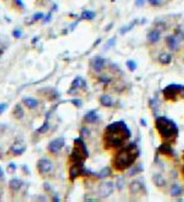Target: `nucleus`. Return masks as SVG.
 <instances>
[{
  "instance_id": "nucleus-1",
  "label": "nucleus",
  "mask_w": 184,
  "mask_h": 202,
  "mask_svg": "<svg viewBox=\"0 0 184 202\" xmlns=\"http://www.w3.org/2000/svg\"><path fill=\"white\" fill-rule=\"evenodd\" d=\"M131 136V132L122 121L113 122L105 128L103 142L107 150L122 147Z\"/></svg>"
},
{
  "instance_id": "nucleus-2",
  "label": "nucleus",
  "mask_w": 184,
  "mask_h": 202,
  "mask_svg": "<svg viewBox=\"0 0 184 202\" xmlns=\"http://www.w3.org/2000/svg\"><path fill=\"white\" fill-rule=\"evenodd\" d=\"M139 156V150L135 143H130L119 150L113 158L112 167L117 171L126 170L135 163Z\"/></svg>"
},
{
  "instance_id": "nucleus-3",
  "label": "nucleus",
  "mask_w": 184,
  "mask_h": 202,
  "mask_svg": "<svg viewBox=\"0 0 184 202\" xmlns=\"http://www.w3.org/2000/svg\"><path fill=\"white\" fill-rule=\"evenodd\" d=\"M155 128L163 142L174 143L178 136V128L168 118L157 117L155 121Z\"/></svg>"
},
{
  "instance_id": "nucleus-4",
  "label": "nucleus",
  "mask_w": 184,
  "mask_h": 202,
  "mask_svg": "<svg viewBox=\"0 0 184 202\" xmlns=\"http://www.w3.org/2000/svg\"><path fill=\"white\" fill-rule=\"evenodd\" d=\"M88 151L81 138L74 139V145L70 155V160L73 164H83L88 157Z\"/></svg>"
},
{
  "instance_id": "nucleus-5",
  "label": "nucleus",
  "mask_w": 184,
  "mask_h": 202,
  "mask_svg": "<svg viewBox=\"0 0 184 202\" xmlns=\"http://www.w3.org/2000/svg\"><path fill=\"white\" fill-rule=\"evenodd\" d=\"M183 86L178 84L169 85L162 90V95L164 99L167 101L175 102L177 100L178 95H182Z\"/></svg>"
},
{
  "instance_id": "nucleus-6",
  "label": "nucleus",
  "mask_w": 184,
  "mask_h": 202,
  "mask_svg": "<svg viewBox=\"0 0 184 202\" xmlns=\"http://www.w3.org/2000/svg\"><path fill=\"white\" fill-rule=\"evenodd\" d=\"M93 174V173L84 168L83 164H73L69 169V178L71 181L81 175Z\"/></svg>"
},
{
  "instance_id": "nucleus-7",
  "label": "nucleus",
  "mask_w": 184,
  "mask_h": 202,
  "mask_svg": "<svg viewBox=\"0 0 184 202\" xmlns=\"http://www.w3.org/2000/svg\"><path fill=\"white\" fill-rule=\"evenodd\" d=\"M184 39L183 33L181 31L176 32L175 35L170 36L166 38V43L168 45V47L170 50H176L178 46L180 41Z\"/></svg>"
},
{
  "instance_id": "nucleus-8",
  "label": "nucleus",
  "mask_w": 184,
  "mask_h": 202,
  "mask_svg": "<svg viewBox=\"0 0 184 202\" xmlns=\"http://www.w3.org/2000/svg\"><path fill=\"white\" fill-rule=\"evenodd\" d=\"M114 185L110 181H105L102 183L99 186L98 193L99 196L102 198H107L112 193Z\"/></svg>"
},
{
  "instance_id": "nucleus-9",
  "label": "nucleus",
  "mask_w": 184,
  "mask_h": 202,
  "mask_svg": "<svg viewBox=\"0 0 184 202\" xmlns=\"http://www.w3.org/2000/svg\"><path fill=\"white\" fill-rule=\"evenodd\" d=\"M64 145H65V139L63 137H58L50 142L48 149L52 153H56L59 152Z\"/></svg>"
},
{
  "instance_id": "nucleus-10",
  "label": "nucleus",
  "mask_w": 184,
  "mask_h": 202,
  "mask_svg": "<svg viewBox=\"0 0 184 202\" xmlns=\"http://www.w3.org/2000/svg\"><path fill=\"white\" fill-rule=\"evenodd\" d=\"M52 167V163L51 161L48 159H40L37 163V168L40 173L45 174L51 170Z\"/></svg>"
},
{
  "instance_id": "nucleus-11",
  "label": "nucleus",
  "mask_w": 184,
  "mask_h": 202,
  "mask_svg": "<svg viewBox=\"0 0 184 202\" xmlns=\"http://www.w3.org/2000/svg\"><path fill=\"white\" fill-rule=\"evenodd\" d=\"M158 152L161 155H165V157H173V155H174L173 151L171 147H170V144L166 143V142H163L158 147Z\"/></svg>"
},
{
  "instance_id": "nucleus-12",
  "label": "nucleus",
  "mask_w": 184,
  "mask_h": 202,
  "mask_svg": "<svg viewBox=\"0 0 184 202\" xmlns=\"http://www.w3.org/2000/svg\"><path fill=\"white\" fill-rule=\"evenodd\" d=\"M86 85V84L85 80L81 77H77L75 78L74 80L72 82L71 90H75L77 89L83 88V87H85Z\"/></svg>"
},
{
  "instance_id": "nucleus-13",
  "label": "nucleus",
  "mask_w": 184,
  "mask_h": 202,
  "mask_svg": "<svg viewBox=\"0 0 184 202\" xmlns=\"http://www.w3.org/2000/svg\"><path fill=\"white\" fill-rule=\"evenodd\" d=\"M84 119L86 122L93 124V123H95L98 121L99 116L96 114V111L95 110H92V111H89L86 114L85 116H84Z\"/></svg>"
},
{
  "instance_id": "nucleus-14",
  "label": "nucleus",
  "mask_w": 184,
  "mask_h": 202,
  "mask_svg": "<svg viewBox=\"0 0 184 202\" xmlns=\"http://www.w3.org/2000/svg\"><path fill=\"white\" fill-rule=\"evenodd\" d=\"M22 185H23L22 180H19L18 178H13L9 182V187L12 191H18L20 188H22Z\"/></svg>"
},
{
  "instance_id": "nucleus-15",
  "label": "nucleus",
  "mask_w": 184,
  "mask_h": 202,
  "mask_svg": "<svg viewBox=\"0 0 184 202\" xmlns=\"http://www.w3.org/2000/svg\"><path fill=\"white\" fill-rule=\"evenodd\" d=\"M22 102L29 108H35L37 105H38V101L35 98H33V97H24L22 99Z\"/></svg>"
},
{
  "instance_id": "nucleus-16",
  "label": "nucleus",
  "mask_w": 184,
  "mask_h": 202,
  "mask_svg": "<svg viewBox=\"0 0 184 202\" xmlns=\"http://www.w3.org/2000/svg\"><path fill=\"white\" fill-rule=\"evenodd\" d=\"M104 59L100 57H96L94 61H93V64H92V67H93V69L96 71V72H100L102 71L103 67H104Z\"/></svg>"
},
{
  "instance_id": "nucleus-17",
  "label": "nucleus",
  "mask_w": 184,
  "mask_h": 202,
  "mask_svg": "<svg viewBox=\"0 0 184 202\" xmlns=\"http://www.w3.org/2000/svg\"><path fill=\"white\" fill-rule=\"evenodd\" d=\"M160 38V33L159 31L157 30L151 31L148 34V39L149 41H150L151 43H156L159 41Z\"/></svg>"
},
{
  "instance_id": "nucleus-18",
  "label": "nucleus",
  "mask_w": 184,
  "mask_h": 202,
  "mask_svg": "<svg viewBox=\"0 0 184 202\" xmlns=\"http://www.w3.org/2000/svg\"><path fill=\"white\" fill-rule=\"evenodd\" d=\"M13 115L17 119H20L23 118L24 115H25V112L21 105L19 104L15 105L14 110H13Z\"/></svg>"
},
{
  "instance_id": "nucleus-19",
  "label": "nucleus",
  "mask_w": 184,
  "mask_h": 202,
  "mask_svg": "<svg viewBox=\"0 0 184 202\" xmlns=\"http://www.w3.org/2000/svg\"><path fill=\"white\" fill-rule=\"evenodd\" d=\"M138 22V19H134V20H132V22H130L129 24H128L127 25H124L123 26L122 28L120 29V33L121 34H124L127 33V32H129L132 30V28H134L136 24Z\"/></svg>"
},
{
  "instance_id": "nucleus-20",
  "label": "nucleus",
  "mask_w": 184,
  "mask_h": 202,
  "mask_svg": "<svg viewBox=\"0 0 184 202\" xmlns=\"http://www.w3.org/2000/svg\"><path fill=\"white\" fill-rule=\"evenodd\" d=\"M159 59L160 62L162 64H168L169 63H170L171 61V59H172V56L169 53H163L162 54H160L159 56Z\"/></svg>"
},
{
  "instance_id": "nucleus-21",
  "label": "nucleus",
  "mask_w": 184,
  "mask_h": 202,
  "mask_svg": "<svg viewBox=\"0 0 184 202\" xmlns=\"http://www.w3.org/2000/svg\"><path fill=\"white\" fill-rule=\"evenodd\" d=\"M100 102H101V104L105 107H110L112 105V100L107 95H102L100 98Z\"/></svg>"
},
{
  "instance_id": "nucleus-22",
  "label": "nucleus",
  "mask_w": 184,
  "mask_h": 202,
  "mask_svg": "<svg viewBox=\"0 0 184 202\" xmlns=\"http://www.w3.org/2000/svg\"><path fill=\"white\" fill-rule=\"evenodd\" d=\"M25 150H26V147H22L19 144H14V146H12L10 148V150L15 155H21L25 152Z\"/></svg>"
},
{
  "instance_id": "nucleus-23",
  "label": "nucleus",
  "mask_w": 184,
  "mask_h": 202,
  "mask_svg": "<svg viewBox=\"0 0 184 202\" xmlns=\"http://www.w3.org/2000/svg\"><path fill=\"white\" fill-rule=\"evenodd\" d=\"M110 173H111L110 169L109 167H104V169H102L100 172L94 173V174L96 175V177L99 178H104L105 177H107L109 175H110Z\"/></svg>"
},
{
  "instance_id": "nucleus-24",
  "label": "nucleus",
  "mask_w": 184,
  "mask_h": 202,
  "mask_svg": "<svg viewBox=\"0 0 184 202\" xmlns=\"http://www.w3.org/2000/svg\"><path fill=\"white\" fill-rule=\"evenodd\" d=\"M95 16V13L92 11H89V10H86V11L83 12L81 14V17L84 19H93Z\"/></svg>"
},
{
  "instance_id": "nucleus-25",
  "label": "nucleus",
  "mask_w": 184,
  "mask_h": 202,
  "mask_svg": "<svg viewBox=\"0 0 184 202\" xmlns=\"http://www.w3.org/2000/svg\"><path fill=\"white\" fill-rule=\"evenodd\" d=\"M48 128H49V122L48 121V120H45V121L42 124L41 126L37 129V131L39 133H45L48 131Z\"/></svg>"
},
{
  "instance_id": "nucleus-26",
  "label": "nucleus",
  "mask_w": 184,
  "mask_h": 202,
  "mask_svg": "<svg viewBox=\"0 0 184 202\" xmlns=\"http://www.w3.org/2000/svg\"><path fill=\"white\" fill-rule=\"evenodd\" d=\"M127 66L128 67V69L130 70V71H135V69H137V64L135 61L133 60H128L127 61Z\"/></svg>"
},
{
  "instance_id": "nucleus-27",
  "label": "nucleus",
  "mask_w": 184,
  "mask_h": 202,
  "mask_svg": "<svg viewBox=\"0 0 184 202\" xmlns=\"http://www.w3.org/2000/svg\"><path fill=\"white\" fill-rule=\"evenodd\" d=\"M171 192H172V194L173 196H178L179 194H181V189L179 187L178 185H173V188H172V190H171Z\"/></svg>"
},
{
  "instance_id": "nucleus-28",
  "label": "nucleus",
  "mask_w": 184,
  "mask_h": 202,
  "mask_svg": "<svg viewBox=\"0 0 184 202\" xmlns=\"http://www.w3.org/2000/svg\"><path fill=\"white\" fill-rule=\"evenodd\" d=\"M8 107V105L5 103V102H3V103H1L0 104V114H2V113H4L5 110Z\"/></svg>"
},
{
  "instance_id": "nucleus-29",
  "label": "nucleus",
  "mask_w": 184,
  "mask_h": 202,
  "mask_svg": "<svg viewBox=\"0 0 184 202\" xmlns=\"http://www.w3.org/2000/svg\"><path fill=\"white\" fill-rule=\"evenodd\" d=\"M115 41H116L115 38H112L110 39L109 41L107 43V44H106V47L110 48L111 46H114V43H115Z\"/></svg>"
},
{
  "instance_id": "nucleus-30",
  "label": "nucleus",
  "mask_w": 184,
  "mask_h": 202,
  "mask_svg": "<svg viewBox=\"0 0 184 202\" xmlns=\"http://www.w3.org/2000/svg\"><path fill=\"white\" fill-rule=\"evenodd\" d=\"M12 34H13L14 37H15L16 38H20V36H22V32H21V31L18 30V29H16V30H14L13 31V33Z\"/></svg>"
},
{
  "instance_id": "nucleus-31",
  "label": "nucleus",
  "mask_w": 184,
  "mask_h": 202,
  "mask_svg": "<svg viewBox=\"0 0 184 202\" xmlns=\"http://www.w3.org/2000/svg\"><path fill=\"white\" fill-rule=\"evenodd\" d=\"M89 134V131L86 129V128H82L81 130V135L83 136H87Z\"/></svg>"
},
{
  "instance_id": "nucleus-32",
  "label": "nucleus",
  "mask_w": 184,
  "mask_h": 202,
  "mask_svg": "<svg viewBox=\"0 0 184 202\" xmlns=\"http://www.w3.org/2000/svg\"><path fill=\"white\" fill-rule=\"evenodd\" d=\"M145 2V0H135V4L137 7H143Z\"/></svg>"
},
{
  "instance_id": "nucleus-33",
  "label": "nucleus",
  "mask_w": 184,
  "mask_h": 202,
  "mask_svg": "<svg viewBox=\"0 0 184 202\" xmlns=\"http://www.w3.org/2000/svg\"><path fill=\"white\" fill-rule=\"evenodd\" d=\"M71 102L74 105H76V107H79L81 105V101L80 100H78V99H74V100H72Z\"/></svg>"
},
{
  "instance_id": "nucleus-34",
  "label": "nucleus",
  "mask_w": 184,
  "mask_h": 202,
  "mask_svg": "<svg viewBox=\"0 0 184 202\" xmlns=\"http://www.w3.org/2000/svg\"><path fill=\"white\" fill-rule=\"evenodd\" d=\"M43 17V14L41 13V12H38V13H36V14H35V15H34V18L35 19H40V18H42Z\"/></svg>"
},
{
  "instance_id": "nucleus-35",
  "label": "nucleus",
  "mask_w": 184,
  "mask_h": 202,
  "mask_svg": "<svg viewBox=\"0 0 184 202\" xmlns=\"http://www.w3.org/2000/svg\"><path fill=\"white\" fill-rule=\"evenodd\" d=\"M148 1L152 5H157L160 2V0H148Z\"/></svg>"
},
{
  "instance_id": "nucleus-36",
  "label": "nucleus",
  "mask_w": 184,
  "mask_h": 202,
  "mask_svg": "<svg viewBox=\"0 0 184 202\" xmlns=\"http://www.w3.org/2000/svg\"><path fill=\"white\" fill-rule=\"evenodd\" d=\"M14 165H15V164H13V163L9 164V167H11L12 170H15V169H16V166H15Z\"/></svg>"
},
{
  "instance_id": "nucleus-37",
  "label": "nucleus",
  "mask_w": 184,
  "mask_h": 202,
  "mask_svg": "<svg viewBox=\"0 0 184 202\" xmlns=\"http://www.w3.org/2000/svg\"><path fill=\"white\" fill-rule=\"evenodd\" d=\"M44 187H45V189L47 190V191H50V185L48 184V186H46V184L45 183Z\"/></svg>"
},
{
  "instance_id": "nucleus-38",
  "label": "nucleus",
  "mask_w": 184,
  "mask_h": 202,
  "mask_svg": "<svg viewBox=\"0 0 184 202\" xmlns=\"http://www.w3.org/2000/svg\"><path fill=\"white\" fill-rule=\"evenodd\" d=\"M3 176H4V172H3L2 167H0V178H2Z\"/></svg>"
},
{
  "instance_id": "nucleus-39",
  "label": "nucleus",
  "mask_w": 184,
  "mask_h": 202,
  "mask_svg": "<svg viewBox=\"0 0 184 202\" xmlns=\"http://www.w3.org/2000/svg\"><path fill=\"white\" fill-rule=\"evenodd\" d=\"M15 2H16L17 4H19V5H23L22 0H15Z\"/></svg>"
},
{
  "instance_id": "nucleus-40",
  "label": "nucleus",
  "mask_w": 184,
  "mask_h": 202,
  "mask_svg": "<svg viewBox=\"0 0 184 202\" xmlns=\"http://www.w3.org/2000/svg\"><path fill=\"white\" fill-rule=\"evenodd\" d=\"M3 53H4V51L2 49H0V58L2 57V56L3 55Z\"/></svg>"
},
{
  "instance_id": "nucleus-41",
  "label": "nucleus",
  "mask_w": 184,
  "mask_h": 202,
  "mask_svg": "<svg viewBox=\"0 0 184 202\" xmlns=\"http://www.w3.org/2000/svg\"><path fill=\"white\" fill-rule=\"evenodd\" d=\"M182 97L184 98V86H183V91H182Z\"/></svg>"
},
{
  "instance_id": "nucleus-42",
  "label": "nucleus",
  "mask_w": 184,
  "mask_h": 202,
  "mask_svg": "<svg viewBox=\"0 0 184 202\" xmlns=\"http://www.w3.org/2000/svg\"><path fill=\"white\" fill-rule=\"evenodd\" d=\"M182 174H183V178H184V166L183 167V169H182Z\"/></svg>"
},
{
  "instance_id": "nucleus-43",
  "label": "nucleus",
  "mask_w": 184,
  "mask_h": 202,
  "mask_svg": "<svg viewBox=\"0 0 184 202\" xmlns=\"http://www.w3.org/2000/svg\"><path fill=\"white\" fill-rule=\"evenodd\" d=\"M183 160L184 161V150H183Z\"/></svg>"
}]
</instances>
